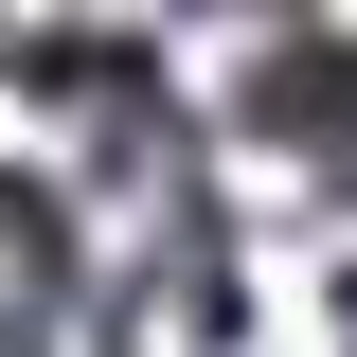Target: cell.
Returning a JSON list of instances; mask_svg holds the SVG:
<instances>
[{"instance_id": "cell-1", "label": "cell", "mask_w": 357, "mask_h": 357, "mask_svg": "<svg viewBox=\"0 0 357 357\" xmlns=\"http://www.w3.org/2000/svg\"><path fill=\"white\" fill-rule=\"evenodd\" d=\"M232 107H250V143H286L321 197H357V36H268L250 72H232Z\"/></svg>"}]
</instances>
